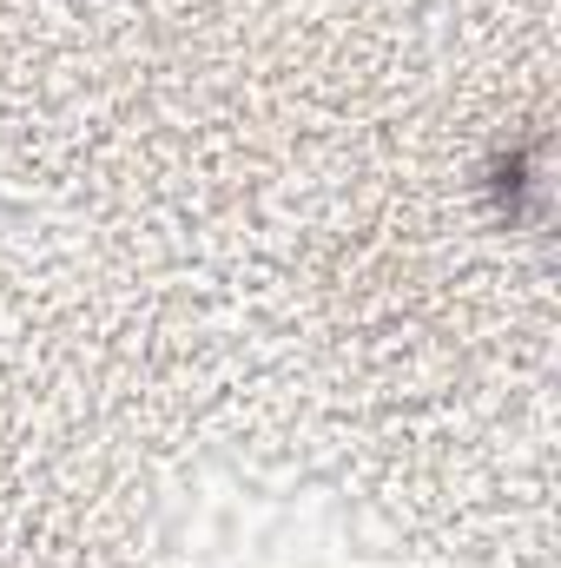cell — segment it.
I'll return each instance as SVG.
<instances>
[{
	"mask_svg": "<svg viewBox=\"0 0 561 568\" xmlns=\"http://www.w3.org/2000/svg\"><path fill=\"white\" fill-rule=\"evenodd\" d=\"M529 185H536V165H529V152H509V159H496V179H489V192H496V199H509V205H502L509 219H516V199H522Z\"/></svg>",
	"mask_w": 561,
	"mask_h": 568,
	"instance_id": "obj_1",
	"label": "cell"
}]
</instances>
